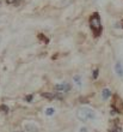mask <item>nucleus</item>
<instances>
[{"instance_id":"nucleus-1","label":"nucleus","mask_w":123,"mask_h":132,"mask_svg":"<svg viewBox=\"0 0 123 132\" xmlns=\"http://www.w3.org/2000/svg\"><path fill=\"white\" fill-rule=\"evenodd\" d=\"M77 118L80 121H91L96 119V112L90 107H81L77 112Z\"/></svg>"},{"instance_id":"nucleus-2","label":"nucleus","mask_w":123,"mask_h":132,"mask_svg":"<svg viewBox=\"0 0 123 132\" xmlns=\"http://www.w3.org/2000/svg\"><path fill=\"white\" fill-rule=\"evenodd\" d=\"M90 27L92 30L94 36H99L102 32V21H100V16L98 13H93L90 17Z\"/></svg>"},{"instance_id":"nucleus-3","label":"nucleus","mask_w":123,"mask_h":132,"mask_svg":"<svg viewBox=\"0 0 123 132\" xmlns=\"http://www.w3.org/2000/svg\"><path fill=\"white\" fill-rule=\"evenodd\" d=\"M54 89H55V91H59V93H67V91L71 89V85H69L68 83L63 82V83L56 84L54 87Z\"/></svg>"},{"instance_id":"nucleus-4","label":"nucleus","mask_w":123,"mask_h":132,"mask_svg":"<svg viewBox=\"0 0 123 132\" xmlns=\"http://www.w3.org/2000/svg\"><path fill=\"white\" fill-rule=\"evenodd\" d=\"M25 131L26 132H40V129L34 122H27V124H25Z\"/></svg>"},{"instance_id":"nucleus-5","label":"nucleus","mask_w":123,"mask_h":132,"mask_svg":"<svg viewBox=\"0 0 123 132\" xmlns=\"http://www.w3.org/2000/svg\"><path fill=\"white\" fill-rule=\"evenodd\" d=\"M115 71H116L118 77H123V65L120 61H117V63L115 64Z\"/></svg>"},{"instance_id":"nucleus-6","label":"nucleus","mask_w":123,"mask_h":132,"mask_svg":"<svg viewBox=\"0 0 123 132\" xmlns=\"http://www.w3.org/2000/svg\"><path fill=\"white\" fill-rule=\"evenodd\" d=\"M73 82H74V84L78 88H81L82 87V78H81V76H80V75H75V76L73 77Z\"/></svg>"},{"instance_id":"nucleus-7","label":"nucleus","mask_w":123,"mask_h":132,"mask_svg":"<svg viewBox=\"0 0 123 132\" xmlns=\"http://www.w3.org/2000/svg\"><path fill=\"white\" fill-rule=\"evenodd\" d=\"M111 97V91H110V89H108V88H105V89H103L102 90V98L104 101H106L108 98Z\"/></svg>"},{"instance_id":"nucleus-8","label":"nucleus","mask_w":123,"mask_h":132,"mask_svg":"<svg viewBox=\"0 0 123 132\" xmlns=\"http://www.w3.org/2000/svg\"><path fill=\"white\" fill-rule=\"evenodd\" d=\"M55 108L54 107H48V108H45V111H44V114L47 115V117H51V115H54L55 114Z\"/></svg>"},{"instance_id":"nucleus-9","label":"nucleus","mask_w":123,"mask_h":132,"mask_svg":"<svg viewBox=\"0 0 123 132\" xmlns=\"http://www.w3.org/2000/svg\"><path fill=\"white\" fill-rule=\"evenodd\" d=\"M38 38H40V40H43L44 42H48V38H45L44 36H43V34H40V35H38Z\"/></svg>"},{"instance_id":"nucleus-10","label":"nucleus","mask_w":123,"mask_h":132,"mask_svg":"<svg viewBox=\"0 0 123 132\" xmlns=\"http://www.w3.org/2000/svg\"><path fill=\"white\" fill-rule=\"evenodd\" d=\"M97 77H98V70H94V71H93V78L96 79Z\"/></svg>"},{"instance_id":"nucleus-11","label":"nucleus","mask_w":123,"mask_h":132,"mask_svg":"<svg viewBox=\"0 0 123 132\" xmlns=\"http://www.w3.org/2000/svg\"><path fill=\"white\" fill-rule=\"evenodd\" d=\"M32 97H34V96H32V95H29V96H26V97H25V100H26L27 102H30V101L32 100Z\"/></svg>"},{"instance_id":"nucleus-12","label":"nucleus","mask_w":123,"mask_h":132,"mask_svg":"<svg viewBox=\"0 0 123 132\" xmlns=\"http://www.w3.org/2000/svg\"><path fill=\"white\" fill-rule=\"evenodd\" d=\"M17 1V0H6V3L8 4V5H12V4H14Z\"/></svg>"},{"instance_id":"nucleus-13","label":"nucleus","mask_w":123,"mask_h":132,"mask_svg":"<svg viewBox=\"0 0 123 132\" xmlns=\"http://www.w3.org/2000/svg\"><path fill=\"white\" fill-rule=\"evenodd\" d=\"M89 130H87V127H80V131L79 132H87Z\"/></svg>"},{"instance_id":"nucleus-14","label":"nucleus","mask_w":123,"mask_h":132,"mask_svg":"<svg viewBox=\"0 0 123 132\" xmlns=\"http://www.w3.org/2000/svg\"><path fill=\"white\" fill-rule=\"evenodd\" d=\"M110 132H121V131H120V129H113V130H111Z\"/></svg>"}]
</instances>
